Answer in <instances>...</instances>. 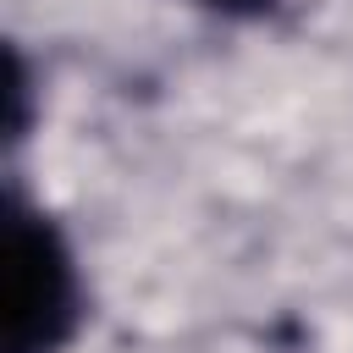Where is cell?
Listing matches in <instances>:
<instances>
[{
	"label": "cell",
	"instance_id": "obj_1",
	"mask_svg": "<svg viewBox=\"0 0 353 353\" xmlns=\"http://www.w3.org/2000/svg\"><path fill=\"white\" fill-rule=\"evenodd\" d=\"M6 353H61L83 325V276L66 232L22 193L6 199Z\"/></svg>",
	"mask_w": 353,
	"mask_h": 353
},
{
	"label": "cell",
	"instance_id": "obj_2",
	"mask_svg": "<svg viewBox=\"0 0 353 353\" xmlns=\"http://www.w3.org/2000/svg\"><path fill=\"white\" fill-rule=\"evenodd\" d=\"M193 6L221 11V17H265V11H276V0H193Z\"/></svg>",
	"mask_w": 353,
	"mask_h": 353
}]
</instances>
